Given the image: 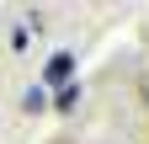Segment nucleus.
<instances>
[{"label":"nucleus","mask_w":149,"mask_h":144,"mask_svg":"<svg viewBox=\"0 0 149 144\" xmlns=\"http://www.w3.org/2000/svg\"><path fill=\"white\" fill-rule=\"evenodd\" d=\"M69 69H74V53H53V59H48V85H59V91H64V85H69Z\"/></svg>","instance_id":"obj_1"},{"label":"nucleus","mask_w":149,"mask_h":144,"mask_svg":"<svg viewBox=\"0 0 149 144\" xmlns=\"http://www.w3.org/2000/svg\"><path fill=\"white\" fill-rule=\"evenodd\" d=\"M74 101H80V91H74V85H64V91H59V112H69Z\"/></svg>","instance_id":"obj_2"}]
</instances>
